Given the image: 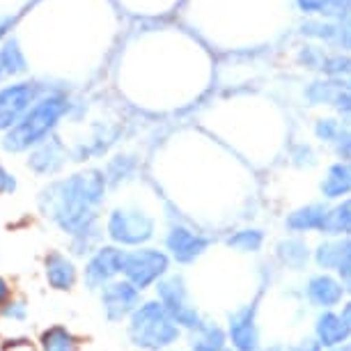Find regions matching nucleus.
Wrapping results in <instances>:
<instances>
[{
	"instance_id": "1",
	"label": "nucleus",
	"mask_w": 351,
	"mask_h": 351,
	"mask_svg": "<svg viewBox=\"0 0 351 351\" xmlns=\"http://www.w3.org/2000/svg\"><path fill=\"white\" fill-rule=\"evenodd\" d=\"M106 195V177L99 170H85L64 182L51 184L39 197V207L60 230L83 234L95 228L97 209Z\"/></svg>"
},
{
	"instance_id": "2",
	"label": "nucleus",
	"mask_w": 351,
	"mask_h": 351,
	"mask_svg": "<svg viewBox=\"0 0 351 351\" xmlns=\"http://www.w3.org/2000/svg\"><path fill=\"white\" fill-rule=\"evenodd\" d=\"M69 104L67 99L60 95L44 97L42 101H37L28 110V115L16 124L14 129H10L5 134L3 147L8 152H25L30 147H37L46 141V136H51V131L56 129V124L60 122V117L67 112Z\"/></svg>"
},
{
	"instance_id": "3",
	"label": "nucleus",
	"mask_w": 351,
	"mask_h": 351,
	"mask_svg": "<svg viewBox=\"0 0 351 351\" xmlns=\"http://www.w3.org/2000/svg\"><path fill=\"white\" fill-rule=\"evenodd\" d=\"M129 337L136 347L147 351L165 349L180 340V326L158 301H147L131 315Z\"/></svg>"
},
{
	"instance_id": "4",
	"label": "nucleus",
	"mask_w": 351,
	"mask_h": 351,
	"mask_svg": "<svg viewBox=\"0 0 351 351\" xmlns=\"http://www.w3.org/2000/svg\"><path fill=\"white\" fill-rule=\"evenodd\" d=\"M156 294H158V303L168 310L180 328L195 330L204 324L197 308L189 299V287L182 276H168L163 280H158Z\"/></svg>"
},
{
	"instance_id": "5",
	"label": "nucleus",
	"mask_w": 351,
	"mask_h": 351,
	"mask_svg": "<svg viewBox=\"0 0 351 351\" xmlns=\"http://www.w3.org/2000/svg\"><path fill=\"white\" fill-rule=\"evenodd\" d=\"M108 237L122 246H143L154 237V218L141 209H115L106 223Z\"/></svg>"
},
{
	"instance_id": "6",
	"label": "nucleus",
	"mask_w": 351,
	"mask_h": 351,
	"mask_svg": "<svg viewBox=\"0 0 351 351\" xmlns=\"http://www.w3.org/2000/svg\"><path fill=\"white\" fill-rule=\"evenodd\" d=\"M170 260L163 250L156 248H141L134 253L124 255V278L134 285L136 289H147L154 282L163 280V276L168 274Z\"/></svg>"
},
{
	"instance_id": "7",
	"label": "nucleus",
	"mask_w": 351,
	"mask_h": 351,
	"mask_svg": "<svg viewBox=\"0 0 351 351\" xmlns=\"http://www.w3.org/2000/svg\"><path fill=\"white\" fill-rule=\"evenodd\" d=\"M37 99V85L16 83L0 90V131L14 129Z\"/></svg>"
},
{
	"instance_id": "8",
	"label": "nucleus",
	"mask_w": 351,
	"mask_h": 351,
	"mask_svg": "<svg viewBox=\"0 0 351 351\" xmlns=\"http://www.w3.org/2000/svg\"><path fill=\"white\" fill-rule=\"evenodd\" d=\"M124 255H127V250H120L115 246L97 248V253L90 257L88 267H85V285L90 289H104L106 285H110L112 278L122 274Z\"/></svg>"
},
{
	"instance_id": "9",
	"label": "nucleus",
	"mask_w": 351,
	"mask_h": 351,
	"mask_svg": "<svg viewBox=\"0 0 351 351\" xmlns=\"http://www.w3.org/2000/svg\"><path fill=\"white\" fill-rule=\"evenodd\" d=\"M101 306L110 322H120L141 306V289H136L129 280H112L101 289Z\"/></svg>"
},
{
	"instance_id": "10",
	"label": "nucleus",
	"mask_w": 351,
	"mask_h": 351,
	"mask_svg": "<svg viewBox=\"0 0 351 351\" xmlns=\"http://www.w3.org/2000/svg\"><path fill=\"white\" fill-rule=\"evenodd\" d=\"M317 267L324 271H337V280L344 291L351 294V239H330L324 241L315 250Z\"/></svg>"
},
{
	"instance_id": "11",
	"label": "nucleus",
	"mask_w": 351,
	"mask_h": 351,
	"mask_svg": "<svg viewBox=\"0 0 351 351\" xmlns=\"http://www.w3.org/2000/svg\"><path fill=\"white\" fill-rule=\"evenodd\" d=\"M232 347L237 351H260V326H257V306H241L230 315L228 326Z\"/></svg>"
},
{
	"instance_id": "12",
	"label": "nucleus",
	"mask_w": 351,
	"mask_h": 351,
	"mask_svg": "<svg viewBox=\"0 0 351 351\" xmlns=\"http://www.w3.org/2000/svg\"><path fill=\"white\" fill-rule=\"evenodd\" d=\"M165 246H168L170 255L180 264L195 262L204 250L209 248V239L200 232H193L184 225H172L168 237H165Z\"/></svg>"
},
{
	"instance_id": "13",
	"label": "nucleus",
	"mask_w": 351,
	"mask_h": 351,
	"mask_svg": "<svg viewBox=\"0 0 351 351\" xmlns=\"http://www.w3.org/2000/svg\"><path fill=\"white\" fill-rule=\"evenodd\" d=\"M315 335H317L315 340L319 342L324 349H340L349 342L351 328H349V324L344 322L342 315L326 310V313H322L317 317Z\"/></svg>"
},
{
	"instance_id": "14",
	"label": "nucleus",
	"mask_w": 351,
	"mask_h": 351,
	"mask_svg": "<svg viewBox=\"0 0 351 351\" xmlns=\"http://www.w3.org/2000/svg\"><path fill=\"white\" fill-rule=\"evenodd\" d=\"M344 294H347V291H344L342 282L328 274H317L310 278L306 285L308 301L313 303V306L324 308V310H330L333 306H337Z\"/></svg>"
},
{
	"instance_id": "15",
	"label": "nucleus",
	"mask_w": 351,
	"mask_h": 351,
	"mask_svg": "<svg viewBox=\"0 0 351 351\" xmlns=\"http://www.w3.org/2000/svg\"><path fill=\"white\" fill-rule=\"evenodd\" d=\"M64 163V147L60 141L56 138H49L42 145H37V149L32 152L28 165L39 175H53L62 168Z\"/></svg>"
},
{
	"instance_id": "16",
	"label": "nucleus",
	"mask_w": 351,
	"mask_h": 351,
	"mask_svg": "<svg viewBox=\"0 0 351 351\" xmlns=\"http://www.w3.org/2000/svg\"><path fill=\"white\" fill-rule=\"evenodd\" d=\"M46 280L53 289H71L76 282V267L69 257L53 253L46 257Z\"/></svg>"
},
{
	"instance_id": "17",
	"label": "nucleus",
	"mask_w": 351,
	"mask_h": 351,
	"mask_svg": "<svg viewBox=\"0 0 351 351\" xmlns=\"http://www.w3.org/2000/svg\"><path fill=\"white\" fill-rule=\"evenodd\" d=\"M326 214H328L326 204H308V207L291 211L285 225H287V230L291 232H315V230L322 232Z\"/></svg>"
},
{
	"instance_id": "18",
	"label": "nucleus",
	"mask_w": 351,
	"mask_h": 351,
	"mask_svg": "<svg viewBox=\"0 0 351 351\" xmlns=\"http://www.w3.org/2000/svg\"><path fill=\"white\" fill-rule=\"evenodd\" d=\"M322 193L328 200L349 195L351 193V163H335L330 165L326 177L322 182Z\"/></svg>"
},
{
	"instance_id": "19",
	"label": "nucleus",
	"mask_w": 351,
	"mask_h": 351,
	"mask_svg": "<svg viewBox=\"0 0 351 351\" xmlns=\"http://www.w3.org/2000/svg\"><path fill=\"white\" fill-rule=\"evenodd\" d=\"M322 234L328 237H349L351 234V197L328 209L326 221H324Z\"/></svg>"
},
{
	"instance_id": "20",
	"label": "nucleus",
	"mask_w": 351,
	"mask_h": 351,
	"mask_svg": "<svg viewBox=\"0 0 351 351\" xmlns=\"http://www.w3.org/2000/svg\"><path fill=\"white\" fill-rule=\"evenodd\" d=\"M191 349L193 351H223L225 349V330L218 328L216 324L204 322L200 328L193 330Z\"/></svg>"
},
{
	"instance_id": "21",
	"label": "nucleus",
	"mask_w": 351,
	"mask_h": 351,
	"mask_svg": "<svg viewBox=\"0 0 351 351\" xmlns=\"http://www.w3.org/2000/svg\"><path fill=\"white\" fill-rule=\"evenodd\" d=\"M276 253H278V260H280L285 267H289L294 271H301L310 260V250L301 239H285V241H280V243H278V248H276Z\"/></svg>"
},
{
	"instance_id": "22",
	"label": "nucleus",
	"mask_w": 351,
	"mask_h": 351,
	"mask_svg": "<svg viewBox=\"0 0 351 351\" xmlns=\"http://www.w3.org/2000/svg\"><path fill=\"white\" fill-rule=\"evenodd\" d=\"M21 71H25V58L21 49H19L16 39H10V42L0 49V78L21 74Z\"/></svg>"
},
{
	"instance_id": "23",
	"label": "nucleus",
	"mask_w": 351,
	"mask_h": 351,
	"mask_svg": "<svg viewBox=\"0 0 351 351\" xmlns=\"http://www.w3.org/2000/svg\"><path fill=\"white\" fill-rule=\"evenodd\" d=\"M42 351H78V342L67 328L53 326L42 335Z\"/></svg>"
},
{
	"instance_id": "24",
	"label": "nucleus",
	"mask_w": 351,
	"mask_h": 351,
	"mask_svg": "<svg viewBox=\"0 0 351 351\" xmlns=\"http://www.w3.org/2000/svg\"><path fill=\"white\" fill-rule=\"evenodd\" d=\"M264 243V234L262 230L248 228V230H239L232 237H228V246L234 250H241V253H257Z\"/></svg>"
},
{
	"instance_id": "25",
	"label": "nucleus",
	"mask_w": 351,
	"mask_h": 351,
	"mask_svg": "<svg viewBox=\"0 0 351 351\" xmlns=\"http://www.w3.org/2000/svg\"><path fill=\"white\" fill-rule=\"evenodd\" d=\"M306 12H319L326 16H347L351 12V0H299Z\"/></svg>"
},
{
	"instance_id": "26",
	"label": "nucleus",
	"mask_w": 351,
	"mask_h": 351,
	"mask_svg": "<svg viewBox=\"0 0 351 351\" xmlns=\"http://www.w3.org/2000/svg\"><path fill=\"white\" fill-rule=\"evenodd\" d=\"M324 71H326L340 88L351 92V58H340V56L330 58V60H326V64H324Z\"/></svg>"
},
{
	"instance_id": "27",
	"label": "nucleus",
	"mask_w": 351,
	"mask_h": 351,
	"mask_svg": "<svg viewBox=\"0 0 351 351\" xmlns=\"http://www.w3.org/2000/svg\"><path fill=\"white\" fill-rule=\"evenodd\" d=\"M308 28L310 30H322V32H317L319 37L333 39V42H337L340 46H344V49L351 51V19L342 21L340 25H308Z\"/></svg>"
},
{
	"instance_id": "28",
	"label": "nucleus",
	"mask_w": 351,
	"mask_h": 351,
	"mask_svg": "<svg viewBox=\"0 0 351 351\" xmlns=\"http://www.w3.org/2000/svg\"><path fill=\"white\" fill-rule=\"evenodd\" d=\"M335 106H337V110H340L342 115L349 120V124H351V92L340 90V95L335 97Z\"/></svg>"
},
{
	"instance_id": "29",
	"label": "nucleus",
	"mask_w": 351,
	"mask_h": 351,
	"mask_svg": "<svg viewBox=\"0 0 351 351\" xmlns=\"http://www.w3.org/2000/svg\"><path fill=\"white\" fill-rule=\"evenodd\" d=\"M16 189V180L0 165V193H12Z\"/></svg>"
},
{
	"instance_id": "30",
	"label": "nucleus",
	"mask_w": 351,
	"mask_h": 351,
	"mask_svg": "<svg viewBox=\"0 0 351 351\" xmlns=\"http://www.w3.org/2000/svg\"><path fill=\"white\" fill-rule=\"evenodd\" d=\"M287 351H322V344L317 342V340H301V342H296V344H291V347Z\"/></svg>"
},
{
	"instance_id": "31",
	"label": "nucleus",
	"mask_w": 351,
	"mask_h": 351,
	"mask_svg": "<svg viewBox=\"0 0 351 351\" xmlns=\"http://www.w3.org/2000/svg\"><path fill=\"white\" fill-rule=\"evenodd\" d=\"M5 317H12V319H23L25 317V306L21 301L10 303V308H5Z\"/></svg>"
},
{
	"instance_id": "32",
	"label": "nucleus",
	"mask_w": 351,
	"mask_h": 351,
	"mask_svg": "<svg viewBox=\"0 0 351 351\" xmlns=\"http://www.w3.org/2000/svg\"><path fill=\"white\" fill-rule=\"evenodd\" d=\"M5 351H35V347H32L28 340H14L5 347Z\"/></svg>"
},
{
	"instance_id": "33",
	"label": "nucleus",
	"mask_w": 351,
	"mask_h": 351,
	"mask_svg": "<svg viewBox=\"0 0 351 351\" xmlns=\"http://www.w3.org/2000/svg\"><path fill=\"white\" fill-rule=\"evenodd\" d=\"M8 296H10V287H8V282L0 278V306H3L5 301H8Z\"/></svg>"
},
{
	"instance_id": "34",
	"label": "nucleus",
	"mask_w": 351,
	"mask_h": 351,
	"mask_svg": "<svg viewBox=\"0 0 351 351\" xmlns=\"http://www.w3.org/2000/svg\"><path fill=\"white\" fill-rule=\"evenodd\" d=\"M12 23H14V19H3V21H0V39L8 35V30L12 28Z\"/></svg>"
},
{
	"instance_id": "35",
	"label": "nucleus",
	"mask_w": 351,
	"mask_h": 351,
	"mask_svg": "<svg viewBox=\"0 0 351 351\" xmlns=\"http://www.w3.org/2000/svg\"><path fill=\"white\" fill-rule=\"evenodd\" d=\"M342 317H344V322L349 324V328H351V301L344 306V310H342Z\"/></svg>"
},
{
	"instance_id": "36",
	"label": "nucleus",
	"mask_w": 351,
	"mask_h": 351,
	"mask_svg": "<svg viewBox=\"0 0 351 351\" xmlns=\"http://www.w3.org/2000/svg\"><path fill=\"white\" fill-rule=\"evenodd\" d=\"M262 351H282L280 347H267V349H262Z\"/></svg>"
},
{
	"instance_id": "37",
	"label": "nucleus",
	"mask_w": 351,
	"mask_h": 351,
	"mask_svg": "<svg viewBox=\"0 0 351 351\" xmlns=\"http://www.w3.org/2000/svg\"><path fill=\"white\" fill-rule=\"evenodd\" d=\"M330 351H347V349H330Z\"/></svg>"
},
{
	"instance_id": "38",
	"label": "nucleus",
	"mask_w": 351,
	"mask_h": 351,
	"mask_svg": "<svg viewBox=\"0 0 351 351\" xmlns=\"http://www.w3.org/2000/svg\"><path fill=\"white\" fill-rule=\"evenodd\" d=\"M223 351H228V349H223Z\"/></svg>"
}]
</instances>
